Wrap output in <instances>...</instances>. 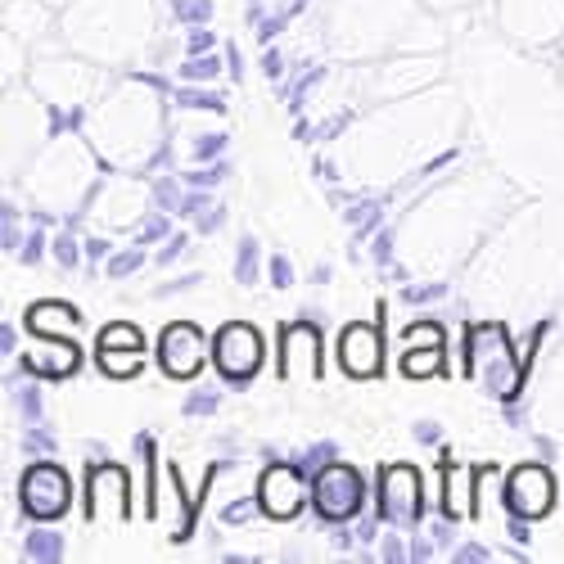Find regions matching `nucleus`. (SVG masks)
Masks as SVG:
<instances>
[{"label": "nucleus", "instance_id": "obj_1", "mask_svg": "<svg viewBox=\"0 0 564 564\" xmlns=\"http://www.w3.org/2000/svg\"><path fill=\"white\" fill-rule=\"evenodd\" d=\"M460 344H465L460 366H465L469 380H475L488 398H497L501 406L506 402H520L529 366H524L520 352H514V344H510L501 321H475V325H465Z\"/></svg>", "mask_w": 564, "mask_h": 564}, {"label": "nucleus", "instance_id": "obj_2", "mask_svg": "<svg viewBox=\"0 0 564 564\" xmlns=\"http://www.w3.org/2000/svg\"><path fill=\"white\" fill-rule=\"evenodd\" d=\"M19 506H23L28 520H36V524L64 520L68 506H73V475L59 460H51V456L32 460L23 469V479H19Z\"/></svg>", "mask_w": 564, "mask_h": 564}, {"label": "nucleus", "instance_id": "obj_3", "mask_svg": "<svg viewBox=\"0 0 564 564\" xmlns=\"http://www.w3.org/2000/svg\"><path fill=\"white\" fill-rule=\"evenodd\" d=\"M312 510L325 524H352L366 510V479L348 460H330L312 475Z\"/></svg>", "mask_w": 564, "mask_h": 564}, {"label": "nucleus", "instance_id": "obj_4", "mask_svg": "<svg viewBox=\"0 0 564 564\" xmlns=\"http://www.w3.org/2000/svg\"><path fill=\"white\" fill-rule=\"evenodd\" d=\"M375 510L389 529L411 533L420 520H425V484H420L415 465H384L380 484H375Z\"/></svg>", "mask_w": 564, "mask_h": 564}, {"label": "nucleus", "instance_id": "obj_5", "mask_svg": "<svg viewBox=\"0 0 564 564\" xmlns=\"http://www.w3.org/2000/svg\"><path fill=\"white\" fill-rule=\"evenodd\" d=\"M262 357H267V348H262V335H258V325H249V321H226L221 330L213 335V366H217V375L226 384H249L253 375L262 370Z\"/></svg>", "mask_w": 564, "mask_h": 564}, {"label": "nucleus", "instance_id": "obj_6", "mask_svg": "<svg viewBox=\"0 0 564 564\" xmlns=\"http://www.w3.org/2000/svg\"><path fill=\"white\" fill-rule=\"evenodd\" d=\"M501 506L506 514H524V520H546L551 506H555V479L546 460H529L520 469H510L506 475V492H501Z\"/></svg>", "mask_w": 564, "mask_h": 564}, {"label": "nucleus", "instance_id": "obj_7", "mask_svg": "<svg viewBox=\"0 0 564 564\" xmlns=\"http://www.w3.org/2000/svg\"><path fill=\"white\" fill-rule=\"evenodd\" d=\"M208 339L195 321H172L159 335V366L167 380H195V375L208 366Z\"/></svg>", "mask_w": 564, "mask_h": 564}, {"label": "nucleus", "instance_id": "obj_8", "mask_svg": "<svg viewBox=\"0 0 564 564\" xmlns=\"http://www.w3.org/2000/svg\"><path fill=\"white\" fill-rule=\"evenodd\" d=\"M258 501L267 520H299L303 506L312 501V479L303 475L299 465H271L267 475L258 479Z\"/></svg>", "mask_w": 564, "mask_h": 564}, {"label": "nucleus", "instance_id": "obj_9", "mask_svg": "<svg viewBox=\"0 0 564 564\" xmlns=\"http://www.w3.org/2000/svg\"><path fill=\"white\" fill-rule=\"evenodd\" d=\"M321 330L312 321L280 325V380H321Z\"/></svg>", "mask_w": 564, "mask_h": 564}, {"label": "nucleus", "instance_id": "obj_10", "mask_svg": "<svg viewBox=\"0 0 564 564\" xmlns=\"http://www.w3.org/2000/svg\"><path fill=\"white\" fill-rule=\"evenodd\" d=\"M339 366L352 380H375L384 370V335L380 321H357L339 335Z\"/></svg>", "mask_w": 564, "mask_h": 564}, {"label": "nucleus", "instance_id": "obj_11", "mask_svg": "<svg viewBox=\"0 0 564 564\" xmlns=\"http://www.w3.org/2000/svg\"><path fill=\"white\" fill-rule=\"evenodd\" d=\"M127 469L122 465H96L86 479V520H127Z\"/></svg>", "mask_w": 564, "mask_h": 564}, {"label": "nucleus", "instance_id": "obj_12", "mask_svg": "<svg viewBox=\"0 0 564 564\" xmlns=\"http://www.w3.org/2000/svg\"><path fill=\"white\" fill-rule=\"evenodd\" d=\"M77 366H82V348L68 344L64 335H41V348L23 352V375H36V380H68Z\"/></svg>", "mask_w": 564, "mask_h": 564}, {"label": "nucleus", "instance_id": "obj_13", "mask_svg": "<svg viewBox=\"0 0 564 564\" xmlns=\"http://www.w3.org/2000/svg\"><path fill=\"white\" fill-rule=\"evenodd\" d=\"M443 514H452V520H465V514H475V469L452 460L443 452Z\"/></svg>", "mask_w": 564, "mask_h": 564}, {"label": "nucleus", "instance_id": "obj_14", "mask_svg": "<svg viewBox=\"0 0 564 564\" xmlns=\"http://www.w3.org/2000/svg\"><path fill=\"white\" fill-rule=\"evenodd\" d=\"M73 325H82V316H77V307H68V303L45 299V303L28 307V330H32V335H68Z\"/></svg>", "mask_w": 564, "mask_h": 564}, {"label": "nucleus", "instance_id": "obj_15", "mask_svg": "<svg viewBox=\"0 0 564 564\" xmlns=\"http://www.w3.org/2000/svg\"><path fill=\"white\" fill-rule=\"evenodd\" d=\"M176 109H199V113H226V96L213 90V82H181L172 90Z\"/></svg>", "mask_w": 564, "mask_h": 564}, {"label": "nucleus", "instance_id": "obj_16", "mask_svg": "<svg viewBox=\"0 0 564 564\" xmlns=\"http://www.w3.org/2000/svg\"><path fill=\"white\" fill-rule=\"evenodd\" d=\"M96 366L109 380H131L145 370V348H96Z\"/></svg>", "mask_w": 564, "mask_h": 564}, {"label": "nucleus", "instance_id": "obj_17", "mask_svg": "<svg viewBox=\"0 0 564 564\" xmlns=\"http://www.w3.org/2000/svg\"><path fill=\"white\" fill-rule=\"evenodd\" d=\"M64 555H68V542L55 529H32L23 538V560H32V564H59Z\"/></svg>", "mask_w": 564, "mask_h": 564}, {"label": "nucleus", "instance_id": "obj_18", "mask_svg": "<svg viewBox=\"0 0 564 564\" xmlns=\"http://www.w3.org/2000/svg\"><path fill=\"white\" fill-rule=\"evenodd\" d=\"M344 217L352 226V245H361L366 235H375V230L384 226V204L380 199H357L352 208H344Z\"/></svg>", "mask_w": 564, "mask_h": 564}, {"label": "nucleus", "instance_id": "obj_19", "mask_svg": "<svg viewBox=\"0 0 564 564\" xmlns=\"http://www.w3.org/2000/svg\"><path fill=\"white\" fill-rule=\"evenodd\" d=\"M316 82H325V64H312V68L294 73L285 86H280V100H285V109H290L294 118L303 113V105H307V90H312Z\"/></svg>", "mask_w": 564, "mask_h": 564}, {"label": "nucleus", "instance_id": "obj_20", "mask_svg": "<svg viewBox=\"0 0 564 564\" xmlns=\"http://www.w3.org/2000/svg\"><path fill=\"white\" fill-rule=\"evenodd\" d=\"M262 280V245L253 240V235H245L240 245H235V285H258Z\"/></svg>", "mask_w": 564, "mask_h": 564}, {"label": "nucleus", "instance_id": "obj_21", "mask_svg": "<svg viewBox=\"0 0 564 564\" xmlns=\"http://www.w3.org/2000/svg\"><path fill=\"white\" fill-rule=\"evenodd\" d=\"M443 357H447V348H402V375H411V380L438 375L443 370Z\"/></svg>", "mask_w": 564, "mask_h": 564}, {"label": "nucleus", "instance_id": "obj_22", "mask_svg": "<svg viewBox=\"0 0 564 564\" xmlns=\"http://www.w3.org/2000/svg\"><path fill=\"white\" fill-rule=\"evenodd\" d=\"M221 73H226V59H217V51L185 55V64H176V82H217Z\"/></svg>", "mask_w": 564, "mask_h": 564}, {"label": "nucleus", "instance_id": "obj_23", "mask_svg": "<svg viewBox=\"0 0 564 564\" xmlns=\"http://www.w3.org/2000/svg\"><path fill=\"white\" fill-rule=\"evenodd\" d=\"M150 199H154V208H163V213L176 217V208H181V199H185V181L172 176V172L154 176V181H150Z\"/></svg>", "mask_w": 564, "mask_h": 564}, {"label": "nucleus", "instance_id": "obj_24", "mask_svg": "<svg viewBox=\"0 0 564 564\" xmlns=\"http://www.w3.org/2000/svg\"><path fill=\"white\" fill-rule=\"evenodd\" d=\"M96 348H145V335H140L131 321H109L96 335Z\"/></svg>", "mask_w": 564, "mask_h": 564}, {"label": "nucleus", "instance_id": "obj_25", "mask_svg": "<svg viewBox=\"0 0 564 564\" xmlns=\"http://www.w3.org/2000/svg\"><path fill=\"white\" fill-rule=\"evenodd\" d=\"M330 460H339V447H335L330 438H325V443H312V447H303V452H294V456H290V465H299L307 479L316 475V469L330 465Z\"/></svg>", "mask_w": 564, "mask_h": 564}, {"label": "nucleus", "instance_id": "obj_26", "mask_svg": "<svg viewBox=\"0 0 564 564\" xmlns=\"http://www.w3.org/2000/svg\"><path fill=\"white\" fill-rule=\"evenodd\" d=\"M145 262H150L145 258V245H131V249H118L113 258H105V275L109 280H127V275H135Z\"/></svg>", "mask_w": 564, "mask_h": 564}, {"label": "nucleus", "instance_id": "obj_27", "mask_svg": "<svg viewBox=\"0 0 564 564\" xmlns=\"http://www.w3.org/2000/svg\"><path fill=\"white\" fill-rule=\"evenodd\" d=\"M402 348H447V335L438 321H415V325H406Z\"/></svg>", "mask_w": 564, "mask_h": 564}, {"label": "nucleus", "instance_id": "obj_28", "mask_svg": "<svg viewBox=\"0 0 564 564\" xmlns=\"http://www.w3.org/2000/svg\"><path fill=\"white\" fill-rule=\"evenodd\" d=\"M82 253H86V245L77 240V235H73L68 226H64V230L55 235V240H51V258H55L64 271H77V267H82Z\"/></svg>", "mask_w": 564, "mask_h": 564}, {"label": "nucleus", "instance_id": "obj_29", "mask_svg": "<svg viewBox=\"0 0 564 564\" xmlns=\"http://www.w3.org/2000/svg\"><path fill=\"white\" fill-rule=\"evenodd\" d=\"M213 14H217V0H172V19L185 28L213 23Z\"/></svg>", "mask_w": 564, "mask_h": 564}, {"label": "nucleus", "instance_id": "obj_30", "mask_svg": "<svg viewBox=\"0 0 564 564\" xmlns=\"http://www.w3.org/2000/svg\"><path fill=\"white\" fill-rule=\"evenodd\" d=\"M14 406H19V415H23V425H41L45 398H41V389H36V375H28L23 389H14Z\"/></svg>", "mask_w": 564, "mask_h": 564}, {"label": "nucleus", "instance_id": "obj_31", "mask_svg": "<svg viewBox=\"0 0 564 564\" xmlns=\"http://www.w3.org/2000/svg\"><path fill=\"white\" fill-rule=\"evenodd\" d=\"M226 145H230L226 131H199L195 145H191V159L195 163H217V159H226Z\"/></svg>", "mask_w": 564, "mask_h": 564}, {"label": "nucleus", "instance_id": "obj_32", "mask_svg": "<svg viewBox=\"0 0 564 564\" xmlns=\"http://www.w3.org/2000/svg\"><path fill=\"white\" fill-rule=\"evenodd\" d=\"M167 217H172V213H163V208H154V213L140 217L135 245H159V240H167V235H172V221H167Z\"/></svg>", "mask_w": 564, "mask_h": 564}, {"label": "nucleus", "instance_id": "obj_33", "mask_svg": "<svg viewBox=\"0 0 564 564\" xmlns=\"http://www.w3.org/2000/svg\"><path fill=\"white\" fill-rule=\"evenodd\" d=\"M23 240H28V235H23V226H19V204H6V208H0V249L19 253Z\"/></svg>", "mask_w": 564, "mask_h": 564}, {"label": "nucleus", "instance_id": "obj_34", "mask_svg": "<svg viewBox=\"0 0 564 564\" xmlns=\"http://www.w3.org/2000/svg\"><path fill=\"white\" fill-rule=\"evenodd\" d=\"M226 176H230V163H226V159H217V163H199L195 172H181V181H185V185H199V191H217Z\"/></svg>", "mask_w": 564, "mask_h": 564}, {"label": "nucleus", "instance_id": "obj_35", "mask_svg": "<svg viewBox=\"0 0 564 564\" xmlns=\"http://www.w3.org/2000/svg\"><path fill=\"white\" fill-rule=\"evenodd\" d=\"M258 514H262V501H258V492L253 497H235L230 506H221V524H253L258 520Z\"/></svg>", "mask_w": 564, "mask_h": 564}, {"label": "nucleus", "instance_id": "obj_36", "mask_svg": "<svg viewBox=\"0 0 564 564\" xmlns=\"http://www.w3.org/2000/svg\"><path fill=\"white\" fill-rule=\"evenodd\" d=\"M217 406H221V393L217 389H191V393H185V402H181V415L199 420V415H213Z\"/></svg>", "mask_w": 564, "mask_h": 564}, {"label": "nucleus", "instance_id": "obj_37", "mask_svg": "<svg viewBox=\"0 0 564 564\" xmlns=\"http://www.w3.org/2000/svg\"><path fill=\"white\" fill-rule=\"evenodd\" d=\"M23 452H28V456H55V452H59V438H55L51 430H41V425H28Z\"/></svg>", "mask_w": 564, "mask_h": 564}, {"label": "nucleus", "instance_id": "obj_38", "mask_svg": "<svg viewBox=\"0 0 564 564\" xmlns=\"http://www.w3.org/2000/svg\"><path fill=\"white\" fill-rule=\"evenodd\" d=\"M380 560H384V564H402V560H411V542H402V529L380 533Z\"/></svg>", "mask_w": 564, "mask_h": 564}, {"label": "nucleus", "instance_id": "obj_39", "mask_svg": "<svg viewBox=\"0 0 564 564\" xmlns=\"http://www.w3.org/2000/svg\"><path fill=\"white\" fill-rule=\"evenodd\" d=\"M393 249H398V235H393V226H380V230H375V245H370L375 267H393Z\"/></svg>", "mask_w": 564, "mask_h": 564}, {"label": "nucleus", "instance_id": "obj_40", "mask_svg": "<svg viewBox=\"0 0 564 564\" xmlns=\"http://www.w3.org/2000/svg\"><path fill=\"white\" fill-rule=\"evenodd\" d=\"M267 280H271V285H275V290H290V285H294V280H299V275H294V262H290L285 253H275V258H267Z\"/></svg>", "mask_w": 564, "mask_h": 564}, {"label": "nucleus", "instance_id": "obj_41", "mask_svg": "<svg viewBox=\"0 0 564 564\" xmlns=\"http://www.w3.org/2000/svg\"><path fill=\"white\" fill-rule=\"evenodd\" d=\"M191 249H195V245H191V235H181V230H176V235H167V240H163V249H159L154 262H159V267H172L176 258H185Z\"/></svg>", "mask_w": 564, "mask_h": 564}, {"label": "nucleus", "instance_id": "obj_42", "mask_svg": "<svg viewBox=\"0 0 564 564\" xmlns=\"http://www.w3.org/2000/svg\"><path fill=\"white\" fill-rule=\"evenodd\" d=\"M45 253H51V240H45V230H32L28 240H23V249H19V262H23V267H36Z\"/></svg>", "mask_w": 564, "mask_h": 564}, {"label": "nucleus", "instance_id": "obj_43", "mask_svg": "<svg viewBox=\"0 0 564 564\" xmlns=\"http://www.w3.org/2000/svg\"><path fill=\"white\" fill-rule=\"evenodd\" d=\"M82 127V105L73 109H51V135H73Z\"/></svg>", "mask_w": 564, "mask_h": 564}, {"label": "nucleus", "instance_id": "obj_44", "mask_svg": "<svg viewBox=\"0 0 564 564\" xmlns=\"http://www.w3.org/2000/svg\"><path fill=\"white\" fill-rule=\"evenodd\" d=\"M208 51H217V32L213 28H191V36H185V55H208Z\"/></svg>", "mask_w": 564, "mask_h": 564}, {"label": "nucleus", "instance_id": "obj_45", "mask_svg": "<svg viewBox=\"0 0 564 564\" xmlns=\"http://www.w3.org/2000/svg\"><path fill=\"white\" fill-rule=\"evenodd\" d=\"M290 23H294V14H290V10H280V14H267V19L258 23V41H262V45H271V41H275L280 32H285Z\"/></svg>", "mask_w": 564, "mask_h": 564}, {"label": "nucleus", "instance_id": "obj_46", "mask_svg": "<svg viewBox=\"0 0 564 564\" xmlns=\"http://www.w3.org/2000/svg\"><path fill=\"white\" fill-rule=\"evenodd\" d=\"M199 285H204V271H191V275H176V280H167V285H159V290H154V299H172V294L199 290Z\"/></svg>", "mask_w": 564, "mask_h": 564}, {"label": "nucleus", "instance_id": "obj_47", "mask_svg": "<svg viewBox=\"0 0 564 564\" xmlns=\"http://www.w3.org/2000/svg\"><path fill=\"white\" fill-rule=\"evenodd\" d=\"M443 294H447V285H443V280H434V285H411V290H402V303L420 307V303H434V299H443Z\"/></svg>", "mask_w": 564, "mask_h": 564}, {"label": "nucleus", "instance_id": "obj_48", "mask_svg": "<svg viewBox=\"0 0 564 564\" xmlns=\"http://www.w3.org/2000/svg\"><path fill=\"white\" fill-rule=\"evenodd\" d=\"M452 560H456V564H488L492 551L479 546V542H456V546H452Z\"/></svg>", "mask_w": 564, "mask_h": 564}, {"label": "nucleus", "instance_id": "obj_49", "mask_svg": "<svg viewBox=\"0 0 564 564\" xmlns=\"http://www.w3.org/2000/svg\"><path fill=\"white\" fill-rule=\"evenodd\" d=\"M380 524H384V520H380V510H361L357 520H352V529H357V538H361L366 546H370L375 538H380Z\"/></svg>", "mask_w": 564, "mask_h": 564}, {"label": "nucleus", "instance_id": "obj_50", "mask_svg": "<svg viewBox=\"0 0 564 564\" xmlns=\"http://www.w3.org/2000/svg\"><path fill=\"white\" fill-rule=\"evenodd\" d=\"M411 438H415V443H425V447H443V425H438V420H415V425H411Z\"/></svg>", "mask_w": 564, "mask_h": 564}, {"label": "nucleus", "instance_id": "obj_51", "mask_svg": "<svg viewBox=\"0 0 564 564\" xmlns=\"http://www.w3.org/2000/svg\"><path fill=\"white\" fill-rule=\"evenodd\" d=\"M221 226H226V208H221V204H208V208L195 217V230H199V235H217Z\"/></svg>", "mask_w": 564, "mask_h": 564}, {"label": "nucleus", "instance_id": "obj_52", "mask_svg": "<svg viewBox=\"0 0 564 564\" xmlns=\"http://www.w3.org/2000/svg\"><path fill=\"white\" fill-rule=\"evenodd\" d=\"M434 551H438V542L430 538V529H425V533H411V564L434 560Z\"/></svg>", "mask_w": 564, "mask_h": 564}, {"label": "nucleus", "instance_id": "obj_53", "mask_svg": "<svg viewBox=\"0 0 564 564\" xmlns=\"http://www.w3.org/2000/svg\"><path fill=\"white\" fill-rule=\"evenodd\" d=\"M262 73H267L271 82H285V55H280L275 45H267V51H262Z\"/></svg>", "mask_w": 564, "mask_h": 564}, {"label": "nucleus", "instance_id": "obj_54", "mask_svg": "<svg viewBox=\"0 0 564 564\" xmlns=\"http://www.w3.org/2000/svg\"><path fill=\"white\" fill-rule=\"evenodd\" d=\"M430 538L438 546H456V529H452V514H438V520H430Z\"/></svg>", "mask_w": 564, "mask_h": 564}, {"label": "nucleus", "instance_id": "obj_55", "mask_svg": "<svg viewBox=\"0 0 564 564\" xmlns=\"http://www.w3.org/2000/svg\"><path fill=\"white\" fill-rule=\"evenodd\" d=\"M529 524H533V520H524V514H506V533H510L514 542H520V546H529V542H533Z\"/></svg>", "mask_w": 564, "mask_h": 564}, {"label": "nucleus", "instance_id": "obj_56", "mask_svg": "<svg viewBox=\"0 0 564 564\" xmlns=\"http://www.w3.org/2000/svg\"><path fill=\"white\" fill-rule=\"evenodd\" d=\"M0 357H19V330H14V321H0Z\"/></svg>", "mask_w": 564, "mask_h": 564}, {"label": "nucleus", "instance_id": "obj_57", "mask_svg": "<svg viewBox=\"0 0 564 564\" xmlns=\"http://www.w3.org/2000/svg\"><path fill=\"white\" fill-rule=\"evenodd\" d=\"M82 245H86V258H90V262H100V258H113V245L105 240V235H86Z\"/></svg>", "mask_w": 564, "mask_h": 564}, {"label": "nucleus", "instance_id": "obj_58", "mask_svg": "<svg viewBox=\"0 0 564 564\" xmlns=\"http://www.w3.org/2000/svg\"><path fill=\"white\" fill-rule=\"evenodd\" d=\"M226 73L235 82H245V59H240V45H226Z\"/></svg>", "mask_w": 564, "mask_h": 564}, {"label": "nucleus", "instance_id": "obj_59", "mask_svg": "<svg viewBox=\"0 0 564 564\" xmlns=\"http://www.w3.org/2000/svg\"><path fill=\"white\" fill-rule=\"evenodd\" d=\"M131 77H135L140 86H150V90H167V82H163L159 73H131Z\"/></svg>", "mask_w": 564, "mask_h": 564}, {"label": "nucleus", "instance_id": "obj_60", "mask_svg": "<svg viewBox=\"0 0 564 564\" xmlns=\"http://www.w3.org/2000/svg\"><path fill=\"white\" fill-rule=\"evenodd\" d=\"M330 275H335V271H330V262H316L307 280H312V285H325V280H330Z\"/></svg>", "mask_w": 564, "mask_h": 564}, {"label": "nucleus", "instance_id": "obj_61", "mask_svg": "<svg viewBox=\"0 0 564 564\" xmlns=\"http://www.w3.org/2000/svg\"><path fill=\"white\" fill-rule=\"evenodd\" d=\"M316 176H321V181H339V167L325 163V159H316Z\"/></svg>", "mask_w": 564, "mask_h": 564}, {"label": "nucleus", "instance_id": "obj_62", "mask_svg": "<svg viewBox=\"0 0 564 564\" xmlns=\"http://www.w3.org/2000/svg\"><path fill=\"white\" fill-rule=\"evenodd\" d=\"M533 447H538V456H542V460H551V456H555V443H551V438H533Z\"/></svg>", "mask_w": 564, "mask_h": 564}, {"label": "nucleus", "instance_id": "obj_63", "mask_svg": "<svg viewBox=\"0 0 564 564\" xmlns=\"http://www.w3.org/2000/svg\"><path fill=\"white\" fill-rule=\"evenodd\" d=\"M249 6H253V0H249Z\"/></svg>", "mask_w": 564, "mask_h": 564}]
</instances>
